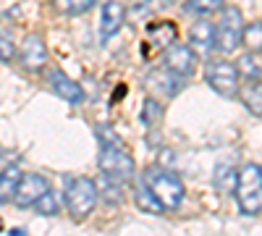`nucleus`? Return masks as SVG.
<instances>
[{
    "label": "nucleus",
    "instance_id": "obj_1",
    "mask_svg": "<svg viewBox=\"0 0 262 236\" xmlns=\"http://www.w3.org/2000/svg\"><path fill=\"white\" fill-rule=\"evenodd\" d=\"M236 202L244 216L262 212V165L247 163L236 176Z\"/></svg>",
    "mask_w": 262,
    "mask_h": 236
},
{
    "label": "nucleus",
    "instance_id": "obj_2",
    "mask_svg": "<svg viewBox=\"0 0 262 236\" xmlns=\"http://www.w3.org/2000/svg\"><path fill=\"white\" fill-rule=\"evenodd\" d=\"M144 184L155 195V200L163 205V210H176L184 200V184L176 174L165 168H149L144 174Z\"/></svg>",
    "mask_w": 262,
    "mask_h": 236
},
{
    "label": "nucleus",
    "instance_id": "obj_3",
    "mask_svg": "<svg viewBox=\"0 0 262 236\" xmlns=\"http://www.w3.org/2000/svg\"><path fill=\"white\" fill-rule=\"evenodd\" d=\"M97 205V184L86 176L71 179L66 186V207H69L74 221H84L92 216V210Z\"/></svg>",
    "mask_w": 262,
    "mask_h": 236
},
{
    "label": "nucleus",
    "instance_id": "obj_4",
    "mask_svg": "<svg viewBox=\"0 0 262 236\" xmlns=\"http://www.w3.org/2000/svg\"><path fill=\"white\" fill-rule=\"evenodd\" d=\"M100 170L107 179L126 181V179L134 176V160H131V155L118 142L100 139Z\"/></svg>",
    "mask_w": 262,
    "mask_h": 236
},
{
    "label": "nucleus",
    "instance_id": "obj_5",
    "mask_svg": "<svg viewBox=\"0 0 262 236\" xmlns=\"http://www.w3.org/2000/svg\"><path fill=\"white\" fill-rule=\"evenodd\" d=\"M244 42V18L238 8H228L215 27V48L221 53H233Z\"/></svg>",
    "mask_w": 262,
    "mask_h": 236
},
{
    "label": "nucleus",
    "instance_id": "obj_6",
    "mask_svg": "<svg viewBox=\"0 0 262 236\" xmlns=\"http://www.w3.org/2000/svg\"><path fill=\"white\" fill-rule=\"evenodd\" d=\"M205 81L212 92H217L221 97H236L238 95V71L236 66L226 60H217V63H210L207 71H205Z\"/></svg>",
    "mask_w": 262,
    "mask_h": 236
},
{
    "label": "nucleus",
    "instance_id": "obj_7",
    "mask_svg": "<svg viewBox=\"0 0 262 236\" xmlns=\"http://www.w3.org/2000/svg\"><path fill=\"white\" fill-rule=\"evenodd\" d=\"M163 55H165L163 66L181 79H189L196 71V53L189 45H170V48H165Z\"/></svg>",
    "mask_w": 262,
    "mask_h": 236
},
{
    "label": "nucleus",
    "instance_id": "obj_8",
    "mask_svg": "<svg viewBox=\"0 0 262 236\" xmlns=\"http://www.w3.org/2000/svg\"><path fill=\"white\" fill-rule=\"evenodd\" d=\"M45 191H50V181L45 176L39 174H24L18 181V189H16V207H32L39 202V197L45 195Z\"/></svg>",
    "mask_w": 262,
    "mask_h": 236
},
{
    "label": "nucleus",
    "instance_id": "obj_9",
    "mask_svg": "<svg viewBox=\"0 0 262 236\" xmlns=\"http://www.w3.org/2000/svg\"><path fill=\"white\" fill-rule=\"evenodd\" d=\"M123 21H126V8L121 0H111V3L102 6V13H100V42L102 45L118 34Z\"/></svg>",
    "mask_w": 262,
    "mask_h": 236
},
{
    "label": "nucleus",
    "instance_id": "obj_10",
    "mask_svg": "<svg viewBox=\"0 0 262 236\" xmlns=\"http://www.w3.org/2000/svg\"><path fill=\"white\" fill-rule=\"evenodd\" d=\"M18 58H21V63H24V69L39 71L48 63V48H45V42H42V37L39 34H27V39L21 42Z\"/></svg>",
    "mask_w": 262,
    "mask_h": 236
},
{
    "label": "nucleus",
    "instance_id": "obj_11",
    "mask_svg": "<svg viewBox=\"0 0 262 236\" xmlns=\"http://www.w3.org/2000/svg\"><path fill=\"white\" fill-rule=\"evenodd\" d=\"M189 48L196 53V58L210 55V50H215V24H210L207 18L196 21L189 29Z\"/></svg>",
    "mask_w": 262,
    "mask_h": 236
},
{
    "label": "nucleus",
    "instance_id": "obj_12",
    "mask_svg": "<svg viewBox=\"0 0 262 236\" xmlns=\"http://www.w3.org/2000/svg\"><path fill=\"white\" fill-rule=\"evenodd\" d=\"M48 81H50L53 92H55L58 97H63L66 102H71V105H79V102H84V97H86L84 90H81V84H76L74 79H69L66 74H60V71H50Z\"/></svg>",
    "mask_w": 262,
    "mask_h": 236
},
{
    "label": "nucleus",
    "instance_id": "obj_13",
    "mask_svg": "<svg viewBox=\"0 0 262 236\" xmlns=\"http://www.w3.org/2000/svg\"><path fill=\"white\" fill-rule=\"evenodd\" d=\"M184 81H186V79L176 76L173 71H168L165 66L149 74V87H152V90H158V92H163L165 97H173V95H176V92L184 87Z\"/></svg>",
    "mask_w": 262,
    "mask_h": 236
},
{
    "label": "nucleus",
    "instance_id": "obj_14",
    "mask_svg": "<svg viewBox=\"0 0 262 236\" xmlns=\"http://www.w3.org/2000/svg\"><path fill=\"white\" fill-rule=\"evenodd\" d=\"M21 168L16 163L6 165L0 170V202H11L16 197V189H18V181H21Z\"/></svg>",
    "mask_w": 262,
    "mask_h": 236
},
{
    "label": "nucleus",
    "instance_id": "obj_15",
    "mask_svg": "<svg viewBox=\"0 0 262 236\" xmlns=\"http://www.w3.org/2000/svg\"><path fill=\"white\" fill-rule=\"evenodd\" d=\"M134 200H137L139 207L147 210V212H163V205L155 200V195L149 191V186L144 184V179L134 181Z\"/></svg>",
    "mask_w": 262,
    "mask_h": 236
},
{
    "label": "nucleus",
    "instance_id": "obj_16",
    "mask_svg": "<svg viewBox=\"0 0 262 236\" xmlns=\"http://www.w3.org/2000/svg\"><path fill=\"white\" fill-rule=\"evenodd\" d=\"M242 100L257 118H262V81H249L242 90Z\"/></svg>",
    "mask_w": 262,
    "mask_h": 236
},
{
    "label": "nucleus",
    "instance_id": "obj_17",
    "mask_svg": "<svg viewBox=\"0 0 262 236\" xmlns=\"http://www.w3.org/2000/svg\"><path fill=\"white\" fill-rule=\"evenodd\" d=\"M223 8V0H186L184 3V11L191 13V16H207V13H215Z\"/></svg>",
    "mask_w": 262,
    "mask_h": 236
},
{
    "label": "nucleus",
    "instance_id": "obj_18",
    "mask_svg": "<svg viewBox=\"0 0 262 236\" xmlns=\"http://www.w3.org/2000/svg\"><path fill=\"white\" fill-rule=\"evenodd\" d=\"M34 207H37V212H42V216H55V212H60V207H63V197L50 189L39 197V202Z\"/></svg>",
    "mask_w": 262,
    "mask_h": 236
},
{
    "label": "nucleus",
    "instance_id": "obj_19",
    "mask_svg": "<svg viewBox=\"0 0 262 236\" xmlns=\"http://www.w3.org/2000/svg\"><path fill=\"white\" fill-rule=\"evenodd\" d=\"M95 3H97V0H55L58 11L66 13V16H81L90 8H95Z\"/></svg>",
    "mask_w": 262,
    "mask_h": 236
},
{
    "label": "nucleus",
    "instance_id": "obj_20",
    "mask_svg": "<svg viewBox=\"0 0 262 236\" xmlns=\"http://www.w3.org/2000/svg\"><path fill=\"white\" fill-rule=\"evenodd\" d=\"M236 71H238V79L257 81V76H259V66H257L254 55H242V60L236 63Z\"/></svg>",
    "mask_w": 262,
    "mask_h": 236
},
{
    "label": "nucleus",
    "instance_id": "obj_21",
    "mask_svg": "<svg viewBox=\"0 0 262 236\" xmlns=\"http://www.w3.org/2000/svg\"><path fill=\"white\" fill-rule=\"evenodd\" d=\"M244 42L252 53H262V21H257V24L244 29Z\"/></svg>",
    "mask_w": 262,
    "mask_h": 236
},
{
    "label": "nucleus",
    "instance_id": "obj_22",
    "mask_svg": "<svg viewBox=\"0 0 262 236\" xmlns=\"http://www.w3.org/2000/svg\"><path fill=\"white\" fill-rule=\"evenodd\" d=\"M160 116H163V105H160L158 100H152V97H149V100L144 102V123H147V126L158 123Z\"/></svg>",
    "mask_w": 262,
    "mask_h": 236
},
{
    "label": "nucleus",
    "instance_id": "obj_23",
    "mask_svg": "<svg viewBox=\"0 0 262 236\" xmlns=\"http://www.w3.org/2000/svg\"><path fill=\"white\" fill-rule=\"evenodd\" d=\"M16 58V45L8 34L0 32V60H13Z\"/></svg>",
    "mask_w": 262,
    "mask_h": 236
},
{
    "label": "nucleus",
    "instance_id": "obj_24",
    "mask_svg": "<svg viewBox=\"0 0 262 236\" xmlns=\"http://www.w3.org/2000/svg\"><path fill=\"white\" fill-rule=\"evenodd\" d=\"M0 158H3V147H0Z\"/></svg>",
    "mask_w": 262,
    "mask_h": 236
},
{
    "label": "nucleus",
    "instance_id": "obj_25",
    "mask_svg": "<svg viewBox=\"0 0 262 236\" xmlns=\"http://www.w3.org/2000/svg\"><path fill=\"white\" fill-rule=\"evenodd\" d=\"M0 170H3V168H0Z\"/></svg>",
    "mask_w": 262,
    "mask_h": 236
}]
</instances>
